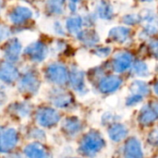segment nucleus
I'll return each mask as SVG.
<instances>
[{
  "mask_svg": "<svg viewBox=\"0 0 158 158\" xmlns=\"http://www.w3.org/2000/svg\"><path fill=\"white\" fill-rule=\"evenodd\" d=\"M106 145L105 140L102 135L96 131H89L81 140L79 151L85 156H94Z\"/></svg>",
  "mask_w": 158,
  "mask_h": 158,
  "instance_id": "1",
  "label": "nucleus"
},
{
  "mask_svg": "<svg viewBox=\"0 0 158 158\" xmlns=\"http://www.w3.org/2000/svg\"><path fill=\"white\" fill-rule=\"evenodd\" d=\"M45 76L50 82L57 85H64L69 81V72L67 69L59 63L49 65L46 68Z\"/></svg>",
  "mask_w": 158,
  "mask_h": 158,
  "instance_id": "2",
  "label": "nucleus"
},
{
  "mask_svg": "<svg viewBox=\"0 0 158 158\" xmlns=\"http://www.w3.org/2000/svg\"><path fill=\"white\" fill-rule=\"evenodd\" d=\"M35 119L40 126L44 128H50L58 123L60 120V115L54 108L41 107L35 115Z\"/></svg>",
  "mask_w": 158,
  "mask_h": 158,
  "instance_id": "3",
  "label": "nucleus"
},
{
  "mask_svg": "<svg viewBox=\"0 0 158 158\" xmlns=\"http://www.w3.org/2000/svg\"><path fill=\"white\" fill-rule=\"evenodd\" d=\"M40 87V80L33 72H27L20 79L19 83V90L20 93L33 94H36Z\"/></svg>",
  "mask_w": 158,
  "mask_h": 158,
  "instance_id": "4",
  "label": "nucleus"
},
{
  "mask_svg": "<svg viewBox=\"0 0 158 158\" xmlns=\"http://www.w3.org/2000/svg\"><path fill=\"white\" fill-rule=\"evenodd\" d=\"M19 136L15 129L9 128L2 130L0 134V153H7L12 151L18 143Z\"/></svg>",
  "mask_w": 158,
  "mask_h": 158,
  "instance_id": "5",
  "label": "nucleus"
},
{
  "mask_svg": "<svg viewBox=\"0 0 158 158\" xmlns=\"http://www.w3.org/2000/svg\"><path fill=\"white\" fill-rule=\"evenodd\" d=\"M158 119V102L145 105L140 111L138 120L143 126H148Z\"/></svg>",
  "mask_w": 158,
  "mask_h": 158,
  "instance_id": "6",
  "label": "nucleus"
},
{
  "mask_svg": "<svg viewBox=\"0 0 158 158\" xmlns=\"http://www.w3.org/2000/svg\"><path fill=\"white\" fill-rule=\"evenodd\" d=\"M24 53L31 61L39 63L45 59L48 54V49L43 43L34 42L26 47Z\"/></svg>",
  "mask_w": 158,
  "mask_h": 158,
  "instance_id": "7",
  "label": "nucleus"
},
{
  "mask_svg": "<svg viewBox=\"0 0 158 158\" xmlns=\"http://www.w3.org/2000/svg\"><path fill=\"white\" fill-rule=\"evenodd\" d=\"M112 68L113 70H115L116 72H123L125 70H127L128 69H130L132 65V56L129 53V52H118L116 53L115 56H113V60H112Z\"/></svg>",
  "mask_w": 158,
  "mask_h": 158,
  "instance_id": "8",
  "label": "nucleus"
},
{
  "mask_svg": "<svg viewBox=\"0 0 158 158\" xmlns=\"http://www.w3.org/2000/svg\"><path fill=\"white\" fill-rule=\"evenodd\" d=\"M141 21L145 23L144 33L147 35H154L158 32V17L151 10L145 9L140 15Z\"/></svg>",
  "mask_w": 158,
  "mask_h": 158,
  "instance_id": "9",
  "label": "nucleus"
},
{
  "mask_svg": "<svg viewBox=\"0 0 158 158\" xmlns=\"http://www.w3.org/2000/svg\"><path fill=\"white\" fill-rule=\"evenodd\" d=\"M50 101L55 106L59 108H65L71 105L73 101V97L67 91L56 89L51 92Z\"/></svg>",
  "mask_w": 158,
  "mask_h": 158,
  "instance_id": "10",
  "label": "nucleus"
},
{
  "mask_svg": "<svg viewBox=\"0 0 158 158\" xmlns=\"http://www.w3.org/2000/svg\"><path fill=\"white\" fill-rule=\"evenodd\" d=\"M122 84V80L118 76H107L98 83V90L102 94H111L119 89Z\"/></svg>",
  "mask_w": 158,
  "mask_h": 158,
  "instance_id": "11",
  "label": "nucleus"
},
{
  "mask_svg": "<svg viewBox=\"0 0 158 158\" xmlns=\"http://www.w3.org/2000/svg\"><path fill=\"white\" fill-rule=\"evenodd\" d=\"M19 77V70L11 62L0 63V80L6 83H13Z\"/></svg>",
  "mask_w": 158,
  "mask_h": 158,
  "instance_id": "12",
  "label": "nucleus"
},
{
  "mask_svg": "<svg viewBox=\"0 0 158 158\" xmlns=\"http://www.w3.org/2000/svg\"><path fill=\"white\" fill-rule=\"evenodd\" d=\"M69 81L71 87L78 93L81 94L85 92V82H84V72L76 68L72 67L69 73Z\"/></svg>",
  "mask_w": 158,
  "mask_h": 158,
  "instance_id": "13",
  "label": "nucleus"
},
{
  "mask_svg": "<svg viewBox=\"0 0 158 158\" xmlns=\"http://www.w3.org/2000/svg\"><path fill=\"white\" fill-rule=\"evenodd\" d=\"M22 45L18 39L8 41L5 47V56L9 62H16L20 56Z\"/></svg>",
  "mask_w": 158,
  "mask_h": 158,
  "instance_id": "14",
  "label": "nucleus"
},
{
  "mask_svg": "<svg viewBox=\"0 0 158 158\" xmlns=\"http://www.w3.org/2000/svg\"><path fill=\"white\" fill-rule=\"evenodd\" d=\"M124 154L126 157H143V154L140 141L135 137L130 138L125 144Z\"/></svg>",
  "mask_w": 158,
  "mask_h": 158,
  "instance_id": "15",
  "label": "nucleus"
},
{
  "mask_svg": "<svg viewBox=\"0 0 158 158\" xmlns=\"http://www.w3.org/2000/svg\"><path fill=\"white\" fill-rule=\"evenodd\" d=\"M32 12L30 8L26 6H17L9 14V19L14 24H21L24 21L31 19Z\"/></svg>",
  "mask_w": 158,
  "mask_h": 158,
  "instance_id": "16",
  "label": "nucleus"
},
{
  "mask_svg": "<svg viewBox=\"0 0 158 158\" xmlns=\"http://www.w3.org/2000/svg\"><path fill=\"white\" fill-rule=\"evenodd\" d=\"M131 34V30L124 26H118L110 30L108 38L117 43H125L128 41Z\"/></svg>",
  "mask_w": 158,
  "mask_h": 158,
  "instance_id": "17",
  "label": "nucleus"
},
{
  "mask_svg": "<svg viewBox=\"0 0 158 158\" xmlns=\"http://www.w3.org/2000/svg\"><path fill=\"white\" fill-rule=\"evenodd\" d=\"M62 129L68 135L74 136L81 131V123L77 118L70 117L64 120V122L62 124Z\"/></svg>",
  "mask_w": 158,
  "mask_h": 158,
  "instance_id": "18",
  "label": "nucleus"
},
{
  "mask_svg": "<svg viewBox=\"0 0 158 158\" xmlns=\"http://www.w3.org/2000/svg\"><path fill=\"white\" fill-rule=\"evenodd\" d=\"M128 135L127 128L120 123L113 124L108 130V136L113 142H120L124 140Z\"/></svg>",
  "mask_w": 158,
  "mask_h": 158,
  "instance_id": "19",
  "label": "nucleus"
},
{
  "mask_svg": "<svg viewBox=\"0 0 158 158\" xmlns=\"http://www.w3.org/2000/svg\"><path fill=\"white\" fill-rule=\"evenodd\" d=\"M77 37L81 42H82L87 46L95 45L99 42V39H100L98 34L94 31H92V30L81 31L77 34Z\"/></svg>",
  "mask_w": 158,
  "mask_h": 158,
  "instance_id": "20",
  "label": "nucleus"
},
{
  "mask_svg": "<svg viewBox=\"0 0 158 158\" xmlns=\"http://www.w3.org/2000/svg\"><path fill=\"white\" fill-rule=\"evenodd\" d=\"M24 154L28 157L43 158L47 156L45 149L40 143H31L24 148Z\"/></svg>",
  "mask_w": 158,
  "mask_h": 158,
  "instance_id": "21",
  "label": "nucleus"
},
{
  "mask_svg": "<svg viewBox=\"0 0 158 158\" xmlns=\"http://www.w3.org/2000/svg\"><path fill=\"white\" fill-rule=\"evenodd\" d=\"M96 10H97L98 17L102 19H112V17L114 15L113 6L106 0H102L98 4Z\"/></svg>",
  "mask_w": 158,
  "mask_h": 158,
  "instance_id": "22",
  "label": "nucleus"
},
{
  "mask_svg": "<svg viewBox=\"0 0 158 158\" xmlns=\"http://www.w3.org/2000/svg\"><path fill=\"white\" fill-rule=\"evenodd\" d=\"M82 24H83V19L81 17H79V16L71 17V18L67 19L66 28H67L69 32L77 35L81 31Z\"/></svg>",
  "mask_w": 158,
  "mask_h": 158,
  "instance_id": "23",
  "label": "nucleus"
},
{
  "mask_svg": "<svg viewBox=\"0 0 158 158\" xmlns=\"http://www.w3.org/2000/svg\"><path fill=\"white\" fill-rule=\"evenodd\" d=\"M66 0H48L46 9L49 13L54 15H60L64 13Z\"/></svg>",
  "mask_w": 158,
  "mask_h": 158,
  "instance_id": "24",
  "label": "nucleus"
},
{
  "mask_svg": "<svg viewBox=\"0 0 158 158\" xmlns=\"http://www.w3.org/2000/svg\"><path fill=\"white\" fill-rule=\"evenodd\" d=\"M130 91L132 94H138L141 96H146L150 93V89L148 85L142 81H135L131 83L130 87Z\"/></svg>",
  "mask_w": 158,
  "mask_h": 158,
  "instance_id": "25",
  "label": "nucleus"
},
{
  "mask_svg": "<svg viewBox=\"0 0 158 158\" xmlns=\"http://www.w3.org/2000/svg\"><path fill=\"white\" fill-rule=\"evenodd\" d=\"M132 72L134 75L138 77H143V78H147L150 75V71H149V68L147 64L140 60L134 62L132 66Z\"/></svg>",
  "mask_w": 158,
  "mask_h": 158,
  "instance_id": "26",
  "label": "nucleus"
},
{
  "mask_svg": "<svg viewBox=\"0 0 158 158\" xmlns=\"http://www.w3.org/2000/svg\"><path fill=\"white\" fill-rule=\"evenodd\" d=\"M12 109V113H14L15 115L20 117V118H24L30 115L31 113V106L29 104L26 103H18L15 104L13 106H11L10 107Z\"/></svg>",
  "mask_w": 158,
  "mask_h": 158,
  "instance_id": "27",
  "label": "nucleus"
},
{
  "mask_svg": "<svg viewBox=\"0 0 158 158\" xmlns=\"http://www.w3.org/2000/svg\"><path fill=\"white\" fill-rule=\"evenodd\" d=\"M123 22L127 25H134L136 23L141 22V17L140 15H135V14L127 15L123 18Z\"/></svg>",
  "mask_w": 158,
  "mask_h": 158,
  "instance_id": "28",
  "label": "nucleus"
},
{
  "mask_svg": "<svg viewBox=\"0 0 158 158\" xmlns=\"http://www.w3.org/2000/svg\"><path fill=\"white\" fill-rule=\"evenodd\" d=\"M143 96H141V95H138V94H132L127 98V101H126V104L127 106H135L137 104H139L142 100H143Z\"/></svg>",
  "mask_w": 158,
  "mask_h": 158,
  "instance_id": "29",
  "label": "nucleus"
},
{
  "mask_svg": "<svg viewBox=\"0 0 158 158\" xmlns=\"http://www.w3.org/2000/svg\"><path fill=\"white\" fill-rule=\"evenodd\" d=\"M111 53V48L110 47H99L94 50V54L100 57H105L107 56Z\"/></svg>",
  "mask_w": 158,
  "mask_h": 158,
  "instance_id": "30",
  "label": "nucleus"
},
{
  "mask_svg": "<svg viewBox=\"0 0 158 158\" xmlns=\"http://www.w3.org/2000/svg\"><path fill=\"white\" fill-rule=\"evenodd\" d=\"M9 35H10V31H9L8 28L0 25V41L8 38Z\"/></svg>",
  "mask_w": 158,
  "mask_h": 158,
  "instance_id": "31",
  "label": "nucleus"
},
{
  "mask_svg": "<svg viewBox=\"0 0 158 158\" xmlns=\"http://www.w3.org/2000/svg\"><path fill=\"white\" fill-rule=\"evenodd\" d=\"M150 52L151 54L158 59V41H154L150 44Z\"/></svg>",
  "mask_w": 158,
  "mask_h": 158,
  "instance_id": "32",
  "label": "nucleus"
},
{
  "mask_svg": "<svg viewBox=\"0 0 158 158\" xmlns=\"http://www.w3.org/2000/svg\"><path fill=\"white\" fill-rule=\"evenodd\" d=\"M149 143L153 145L158 146V131H154L149 135Z\"/></svg>",
  "mask_w": 158,
  "mask_h": 158,
  "instance_id": "33",
  "label": "nucleus"
},
{
  "mask_svg": "<svg viewBox=\"0 0 158 158\" xmlns=\"http://www.w3.org/2000/svg\"><path fill=\"white\" fill-rule=\"evenodd\" d=\"M81 0H69V9L71 10V12H75L76 9H77V5L78 3L80 2Z\"/></svg>",
  "mask_w": 158,
  "mask_h": 158,
  "instance_id": "34",
  "label": "nucleus"
},
{
  "mask_svg": "<svg viewBox=\"0 0 158 158\" xmlns=\"http://www.w3.org/2000/svg\"><path fill=\"white\" fill-rule=\"evenodd\" d=\"M31 136L33 138H37V139H43L44 136V131H40V130H34L33 132L31 133Z\"/></svg>",
  "mask_w": 158,
  "mask_h": 158,
  "instance_id": "35",
  "label": "nucleus"
},
{
  "mask_svg": "<svg viewBox=\"0 0 158 158\" xmlns=\"http://www.w3.org/2000/svg\"><path fill=\"white\" fill-rule=\"evenodd\" d=\"M6 100V95L2 92L0 91V105H3Z\"/></svg>",
  "mask_w": 158,
  "mask_h": 158,
  "instance_id": "36",
  "label": "nucleus"
},
{
  "mask_svg": "<svg viewBox=\"0 0 158 158\" xmlns=\"http://www.w3.org/2000/svg\"><path fill=\"white\" fill-rule=\"evenodd\" d=\"M56 27L57 28V29L56 30L57 33H59V34H64V31H63L62 27L60 26V23H59V22H56Z\"/></svg>",
  "mask_w": 158,
  "mask_h": 158,
  "instance_id": "37",
  "label": "nucleus"
},
{
  "mask_svg": "<svg viewBox=\"0 0 158 158\" xmlns=\"http://www.w3.org/2000/svg\"><path fill=\"white\" fill-rule=\"evenodd\" d=\"M154 91H155V93L158 95V81L154 85Z\"/></svg>",
  "mask_w": 158,
  "mask_h": 158,
  "instance_id": "38",
  "label": "nucleus"
},
{
  "mask_svg": "<svg viewBox=\"0 0 158 158\" xmlns=\"http://www.w3.org/2000/svg\"><path fill=\"white\" fill-rule=\"evenodd\" d=\"M141 1H153V0H141Z\"/></svg>",
  "mask_w": 158,
  "mask_h": 158,
  "instance_id": "39",
  "label": "nucleus"
},
{
  "mask_svg": "<svg viewBox=\"0 0 158 158\" xmlns=\"http://www.w3.org/2000/svg\"><path fill=\"white\" fill-rule=\"evenodd\" d=\"M157 69H158V68H157Z\"/></svg>",
  "mask_w": 158,
  "mask_h": 158,
  "instance_id": "40",
  "label": "nucleus"
}]
</instances>
